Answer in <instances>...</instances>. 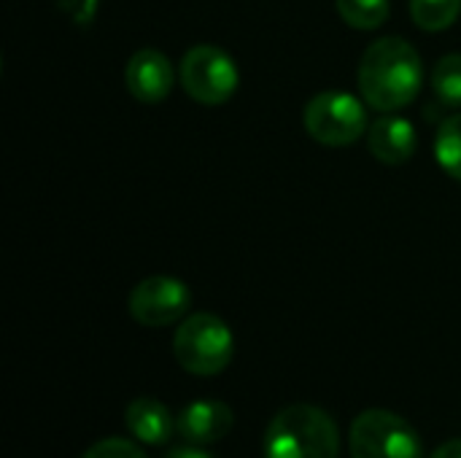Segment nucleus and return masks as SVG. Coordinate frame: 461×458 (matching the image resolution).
Wrapping results in <instances>:
<instances>
[{
  "instance_id": "nucleus-11",
  "label": "nucleus",
  "mask_w": 461,
  "mask_h": 458,
  "mask_svg": "<svg viewBox=\"0 0 461 458\" xmlns=\"http://www.w3.org/2000/svg\"><path fill=\"white\" fill-rule=\"evenodd\" d=\"M124 424L130 435L143 445H167L178 432L173 413L154 397H138L124 410Z\"/></svg>"
},
{
  "instance_id": "nucleus-1",
  "label": "nucleus",
  "mask_w": 461,
  "mask_h": 458,
  "mask_svg": "<svg viewBox=\"0 0 461 458\" xmlns=\"http://www.w3.org/2000/svg\"><path fill=\"white\" fill-rule=\"evenodd\" d=\"M359 92L381 113L400 111L416 100L424 84V62L413 43L400 35L378 38L359 59Z\"/></svg>"
},
{
  "instance_id": "nucleus-5",
  "label": "nucleus",
  "mask_w": 461,
  "mask_h": 458,
  "mask_svg": "<svg viewBox=\"0 0 461 458\" xmlns=\"http://www.w3.org/2000/svg\"><path fill=\"white\" fill-rule=\"evenodd\" d=\"M303 124L321 146H351L367 135V111L359 97L340 89L319 92L303 111Z\"/></svg>"
},
{
  "instance_id": "nucleus-3",
  "label": "nucleus",
  "mask_w": 461,
  "mask_h": 458,
  "mask_svg": "<svg viewBox=\"0 0 461 458\" xmlns=\"http://www.w3.org/2000/svg\"><path fill=\"white\" fill-rule=\"evenodd\" d=\"M173 356L189 375H219L235 356L232 329L213 313H192L173 335Z\"/></svg>"
},
{
  "instance_id": "nucleus-6",
  "label": "nucleus",
  "mask_w": 461,
  "mask_h": 458,
  "mask_svg": "<svg viewBox=\"0 0 461 458\" xmlns=\"http://www.w3.org/2000/svg\"><path fill=\"white\" fill-rule=\"evenodd\" d=\"M178 78L192 100L203 105H221L238 92L240 70L238 62L221 46L197 43L184 54Z\"/></svg>"
},
{
  "instance_id": "nucleus-17",
  "label": "nucleus",
  "mask_w": 461,
  "mask_h": 458,
  "mask_svg": "<svg viewBox=\"0 0 461 458\" xmlns=\"http://www.w3.org/2000/svg\"><path fill=\"white\" fill-rule=\"evenodd\" d=\"M165 458H213L208 451H203L200 445H192V443H186V445H178V448H173L170 454Z\"/></svg>"
},
{
  "instance_id": "nucleus-9",
  "label": "nucleus",
  "mask_w": 461,
  "mask_h": 458,
  "mask_svg": "<svg viewBox=\"0 0 461 458\" xmlns=\"http://www.w3.org/2000/svg\"><path fill=\"white\" fill-rule=\"evenodd\" d=\"M176 421H178V435L186 443L211 445V443L224 440L232 432L235 413L230 410V405L219 400H197V402H189L178 413Z\"/></svg>"
},
{
  "instance_id": "nucleus-16",
  "label": "nucleus",
  "mask_w": 461,
  "mask_h": 458,
  "mask_svg": "<svg viewBox=\"0 0 461 458\" xmlns=\"http://www.w3.org/2000/svg\"><path fill=\"white\" fill-rule=\"evenodd\" d=\"M81 458H149L135 443L122 440V437H108L95 443Z\"/></svg>"
},
{
  "instance_id": "nucleus-14",
  "label": "nucleus",
  "mask_w": 461,
  "mask_h": 458,
  "mask_svg": "<svg viewBox=\"0 0 461 458\" xmlns=\"http://www.w3.org/2000/svg\"><path fill=\"white\" fill-rule=\"evenodd\" d=\"M435 154H438L440 167L451 178L461 181V113H451L440 124L438 138H435Z\"/></svg>"
},
{
  "instance_id": "nucleus-10",
  "label": "nucleus",
  "mask_w": 461,
  "mask_h": 458,
  "mask_svg": "<svg viewBox=\"0 0 461 458\" xmlns=\"http://www.w3.org/2000/svg\"><path fill=\"white\" fill-rule=\"evenodd\" d=\"M419 146V135L411 119L384 113L367 127V148L384 165H405Z\"/></svg>"
},
{
  "instance_id": "nucleus-4",
  "label": "nucleus",
  "mask_w": 461,
  "mask_h": 458,
  "mask_svg": "<svg viewBox=\"0 0 461 458\" xmlns=\"http://www.w3.org/2000/svg\"><path fill=\"white\" fill-rule=\"evenodd\" d=\"M351 458H424L419 432L397 413L365 410L348 432Z\"/></svg>"
},
{
  "instance_id": "nucleus-13",
  "label": "nucleus",
  "mask_w": 461,
  "mask_h": 458,
  "mask_svg": "<svg viewBox=\"0 0 461 458\" xmlns=\"http://www.w3.org/2000/svg\"><path fill=\"white\" fill-rule=\"evenodd\" d=\"M338 13L354 30H378L392 11V0H335Z\"/></svg>"
},
{
  "instance_id": "nucleus-12",
  "label": "nucleus",
  "mask_w": 461,
  "mask_h": 458,
  "mask_svg": "<svg viewBox=\"0 0 461 458\" xmlns=\"http://www.w3.org/2000/svg\"><path fill=\"white\" fill-rule=\"evenodd\" d=\"M461 13V0H411V19L427 32L448 30Z\"/></svg>"
},
{
  "instance_id": "nucleus-18",
  "label": "nucleus",
  "mask_w": 461,
  "mask_h": 458,
  "mask_svg": "<svg viewBox=\"0 0 461 458\" xmlns=\"http://www.w3.org/2000/svg\"><path fill=\"white\" fill-rule=\"evenodd\" d=\"M432 458H461V440H451V443H443Z\"/></svg>"
},
{
  "instance_id": "nucleus-15",
  "label": "nucleus",
  "mask_w": 461,
  "mask_h": 458,
  "mask_svg": "<svg viewBox=\"0 0 461 458\" xmlns=\"http://www.w3.org/2000/svg\"><path fill=\"white\" fill-rule=\"evenodd\" d=\"M432 92L446 108L461 105V54H446L432 70Z\"/></svg>"
},
{
  "instance_id": "nucleus-2",
  "label": "nucleus",
  "mask_w": 461,
  "mask_h": 458,
  "mask_svg": "<svg viewBox=\"0 0 461 458\" xmlns=\"http://www.w3.org/2000/svg\"><path fill=\"white\" fill-rule=\"evenodd\" d=\"M265 458H338L340 432L316 405H289L265 429Z\"/></svg>"
},
{
  "instance_id": "nucleus-7",
  "label": "nucleus",
  "mask_w": 461,
  "mask_h": 458,
  "mask_svg": "<svg viewBox=\"0 0 461 458\" xmlns=\"http://www.w3.org/2000/svg\"><path fill=\"white\" fill-rule=\"evenodd\" d=\"M192 308V289L173 275H151L135 283L127 297V310L140 327H170L184 321Z\"/></svg>"
},
{
  "instance_id": "nucleus-8",
  "label": "nucleus",
  "mask_w": 461,
  "mask_h": 458,
  "mask_svg": "<svg viewBox=\"0 0 461 458\" xmlns=\"http://www.w3.org/2000/svg\"><path fill=\"white\" fill-rule=\"evenodd\" d=\"M127 92L140 103H162L176 84L173 62L159 49H138L124 67Z\"/></svg>"
}]
</instances>
